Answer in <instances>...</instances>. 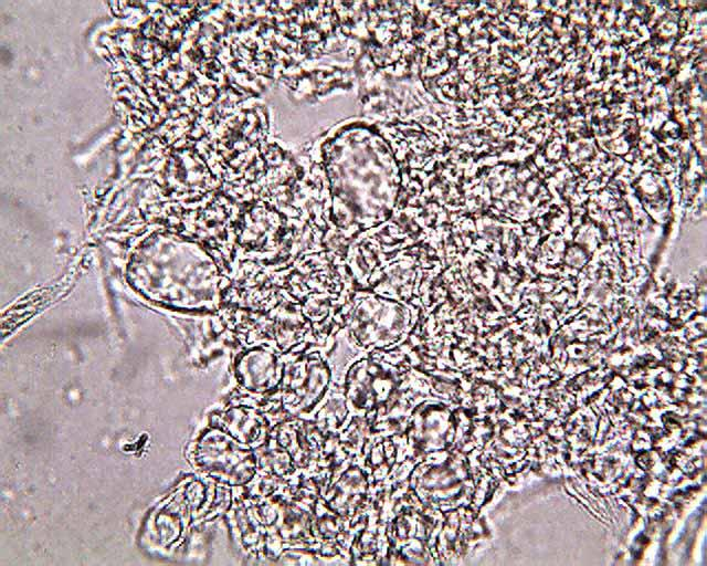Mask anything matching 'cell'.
Masks as SVG:
<instances>
[{"mask_svg": "<svg viewBox=\"0 0 707 566\" xmlns=\"http://www.w3.org/2000/svg\"><path fill=\"white\" fill-rule=\"evenodd\" d=\"M128 277L143 295L165 307L214 312L222 306L224 273L204 250L182 241L144 248Z\"/></svg>", "mask_w": 707, "mask_h": 566, "instance_id": "1", "label": "cell"}, {"mask_svg": "<svg viewBox=\"0 0 707 566\" xmlns=\"http://www.w3.org/2000/svg\"><path fill=\"white\" fill-rule=\"evenodd\" d=\"M312 346L284 354V374L278 391L268 398L283 419H310L329 394L331 374L326 359Z\"/></svg>", "mask_w": 707, "mask_h": 566, "instance_id": "2", "label": "cell"}, {"mask_svg": "<svg viewBox=\"0 0 707 566\" xmlns=\"http://www.w3.org/2000/svg\"><path fill=\"white\" fill-rule=\"evenodd\" d=\"M189 461L203 476L231 488H243L257 473L255 450L210 424L193 442Z\"/></svg>", "mask_w": 707, "mask_h": 566, "instance_id": "3", "label": "cell"}, {"mask_svg": "<svg viewBox=\"0 0 707 566\" xmlns=\"http://www.w3.org/2000/svg\"><path fill=\"white\" fill-rule=\"evenodd\" d=\"M400 308L373 294H357L341 306L340 318L362 350L390 348L402 335Z\"/></svg>", "mask_w": 707, "mask_h": 566, "instance_id": "4", "label": "cell"}, {"mask_svg": "<svg viewBox=\"0 0 707 566\" xmlns=\"http://www.w3.org/2000/svg\"><path fill=\"white\" fill-rule=\"evenodd\" d=\"M286 296L282 271L245 259L224 273L222 306L268 313Z\"/></svg>", "mask_w": 707, "mask_h": 566, "instance_id": "5", "label": "cell"}, {"mask_svg": "<svg viewBox=\"0 0 707 566\" xmlns=\"http://www.w3.org/2000/svg\"><path fill=\"white\" fill-rule=\"evenodd\" d=\"M284 354L268 344L243 347L234 360V375L246 395L266 403L279 388L284 374Z\"/></svg>", "mask_w": 707, "mask_h": 566, "instance_id": "6", "label": "cell"}, {"mask_svg": "<svg viewBox=\"0 0 707 566\" xmlns=\"http://www.w3.org/2000/svg\"><path fill=\"white\" fill-rule=\"evenodd\" d=\"M326 439L313 419L288 417L273 427L268 440L284 449L299 470L313 475L325 455Z\"/></svg>", "mask_w": 707, "mask_h": 566, "instance_id": "7", "label": "cell"}, {"mask_svg": "<svg viewBox=\"0 0 707 566\" xmlns=\"http://www.w3.org/2000/svg\"><path fill=\"white\" fill-rule=\"evenodd\" d=\"M242 398V401L233 402L212 415L211 424L255 450L267 443L277 422L266 412L261 400L249 395Z\"/></svg>", "mask_w": 707, "mask_h": 566, "instance_id": "8", "label": "cell"}, {"mask_svg": "<svg viewBox=\"0 0 707 566\" xmlns=\"http://www.w3.org/2000/svg\"><path fill=\"white\" fill-rule=\"evenodd\" d=\"M255 454L258 472L287 479L299 470L289 454L270 440L255 449Z\"/></svg>", "mask_w": 707, "mask_h": 566, "instance_id": "9", "label": "cell"}]
</instances>
